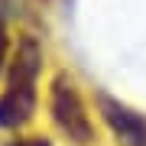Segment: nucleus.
<instances>
[{
    "instance_id": "3",
    "label": "nucleus",
    "mask_w": 146,
    "mask_h": 146,
    "mask_svg": "<svg viewBox=\"0 0 146 146\" xmlns=\"http://www.w3.org/2000/svg\"><path fill=\"white\" fill-rule=\"evenodd\" d=\"M98 110L120 146H146V117H140L133 107L120 104L107 94H98Z\"/></svg>"
},
{
    "instance_id": "2",
    "label": "nucleus",
    "mask_w": 146,
    "mask_h": 146,
    "mask_svg": "<svg viewBox=\"0 0 146 146\" xmlns=\"http://www.w3.org/2000/svg\"><path fill=\"white\" fill-rule=\"evenodd\" d=\"M49 107H52V120L75 146H88L94 140V123L88 117V107H84L78 88L68 75H55L52 88H49Z\"/></svg>"
},
{
    "instance_id": "4",
    "label": "nucleus",
    "mask_w": 146,
    "mask_h": 146,
    "mask_svg": "<svg viewBox=\"0 0 146 146\" xmlns=\"http://www.w3.org/2000/svg\"><path fill=\"white\" fill-rule=\"evenodd\" d=\"M7 146H52V143H49L46 136H23V140H13Z\"/></svg>"
},
{
    "instance_id": "1",
    "label": "nucleus",
    "mask_w": 146,
    "mask_h": 146,
    "mask_svg": "<svg viewBox=\"0 0 146 146\" xmlns=\"http://www.w3.org/2000/svg\"><path fill=\"white\" fill-rule=\"evenodd\" d=\"M39 65H42V52L36 46V39H23L20 49L13 55L10 65V81L7 91L0 94V127L16 130V127L29 123L36 114V78H39Z\"/></svg>"
},
{
    "instance_id": "5",
    "label": "nucleus",
    "mask_w": 146,
    "mask_h": 146,
    "mask_svg": "<svg viewBox=\"0 0 146 146\" xmlns=\"http://www.w3.org/2000/svg\"><path fill=\"white\" fill-rule=\"evenodd\" d=\"M3 62H7V26L0 20V68H3Z\"/></svg>"
}]
</instances>
